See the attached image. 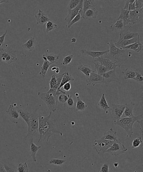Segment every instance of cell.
Segmentation results:
<instances>
[{
  "label": "cell",
  "mask_w": 143,
  "mask_h": 172,
  "mask_svg": "<svg viewBox=\"0 0 143 172\" xmlns=\"http://www.w3.org/2000/svg\"><path fill=\"white\" fill-rule=\"evenodd\" d=\"M125 107L124 110V116L125 117H134V114L133 111L134 107H135V104L133 102L128 103L125 104Z\"/></svg>",
  "instance_id": "obj_24"
},
{
  "label": "cell",
  "mask_w": 143,
  "mask_h": 172,
  "mask_svg": "<svg viewBox=\"0 0 143 172\" xmlns=\"http://www.w3.org/2000/svg\"><path fill=\"white\" fill-rule=\"evenodd\" d=\"M37 21V24L42 25L49 21L51 20L47 15L41 9L39 10V12L35 15Z\"/></svg>",
  "instance_id": "obj_20"
},
{
  "label": "cell",
  "mask_w": 143,
  "mask_h": 172,
  "mask_svg": "<svg viewBox=\"0 0 143 172\" xmlns=\"http://www.w3.org/2000/svg\"><path fill=\"white\" fill-rule=\"evenodd\" d=\"M143 114L132 117H124L121 118L119 120H115L114 124L115 126H119L123 128L125 130V133H127V136L131 137L132 135L134 134L133 131V126L135 123L138 120L143 118Z\"/></svg>",
  "instance_id": "obj_3"
},
{
  "label": "cell",
  "mask_w": 143,
  "mask_h": 172,
  "mask_svg": "<svg viewBox=\"0 0 143 172\" xmlns=\"http://www.w3.org/2000/svg\"><path fill=\"white\" fill-rule=\"evenodd\" d=\"M94 62L99 63L100 65L105 67L108 72L115 69L118 67L117 65L110 59L103 57V56L95 59Z\"/></svg>",
  "instance_id": "obj_13"
},
{
  "label": "cell",
  "mask_w": 143,
  "mask_h": 172,
  "mask_svg": "<svg viewBox=\"0 0 143 172\" xmlns=\"http://www.w3.org/2000/svg\"><path fill=\"white\" fill-rule=\"evenodd\" d=\"M101 139L109 141H116V142L119 141L118 140L116 131H115L112 128L109 129L107 132L104 133Z\"/></svg>",
  "instance_id": "obj_19"
},
{
  "label": "cell",
  "mask_w": 143,
  "mask_h": 172,
  "mask_svg": "<svg viewBox=\"0 0 143 172\" xmlns=\"http://www.w3.org/2000/svg\"><path fill=\"white\" fill-rule=\"evenodd\" d=\"M104 79V83L105 84L111 82L120 83L116 73V69L106 72L102 75Z\"/></svg>",
  "instance_id": "obj_14"
},
{
  "label": "cell",
  "mask_w": 143,
  "mask_h": 172,
  "mask_svg": "<svg viewBox=\"0 0 143 172\" xmlns=\"http://www.w3.org/2000/svg\"><path fill=\"white\" fill-rule=\"evenodd\" d=\"M80 2V1H79V0H71V1H70L69 4L68 5L67 10H72L76 8L78 6Z\"/></svg>",
  "instance_id": "obj_41"
},
{
  "label": "cell",
  "mask_w": 143,
  "mask_h": 172,
  "mask_svg": "<svg viewBox=\"0 0 143 172\" xmlns=\"http://www.w3.org/2000/svg\"><path fill=\"white\" fill-rule=\"evenodd\" d=\"M139 36H138V37L133 38V39H129V40H123L118 39L116 42L114 43V44L115 46L117 47L118 49H122V48L123 47L127 46L129 45L135 43L136 42L138 41V39H140Z\"/></svg>",
  "instance_id": "obj_17"
},
{
  "label": "cell",
  "mask_w": 143,
  "mask_h": 172,
  "mask_svg": "<svg viewBox=\"0 0 143 172\" xmlns=\"http://www.w3.org/2000/svg\"><path fill=\"white\" fill-rule=\"evenodd\" d=\"M136 69L134 70L133 69L128 68L124 70L122 72L123 75L124 79L125 80L129 79H134L136 76Z\"/></svg>",
  "instance_id": "obj_28"
},
{
  "label": "cell",
  "mask_w": 143,
  "mask_h": 172,
  "mask_svg": "<svg viewBox=\"0 0 143 172\" xmlns=\"http://www.w3.org/2000/svg\"><path fill=\"white\" fill-rule=\"evenodd\" d=\"M76 41H77V39L75 38H72V39H71L72 42H76Z\"/></svg>",
  "instance_id": "obj_59"
},
{
  "label": "cell",
  "mask_w": 143,
  "mask_h": 172,
  "mask_svg": "<svg viewBox=\"0 0 143 172\" xmlns=\"http://www.w3.org/2000/svg\"><path fill=\"white\" fill-rule=\"evenodd\" d=\"M124 25L123 22L122 20L120 19L117 20L116 22L113 25H112L110 27V29L112 31H113L115 29L118 30H122L123 29Z\"/></svg>",
  "instance_id": "obj_37"
},
{
  "label": "cell",
  "mask_w": 143,
  "mask_h": 172,
  "mask_svg": "<svg viewBox=\"0 0 143 172\" xmlns=\"http://www.w3.org/2000/svg\"><path fill=\"white\" fill-rule=\"evenodd\" d=\"M83 1L81 0L78 6L76 8H74V9L68 10V14L67 16L65 17V21L67 23L66 26H68L71 21L74 17H76V16H77L78 14H80L81 15V18H82L83 15Z\"/></svg>",
  "instance_id": "obj_9"
},
{
  "label": "cell",
  "mask_w": 143,
  "mask_h": 172,
  "mask_svg": "<svg viewBox=\"0 0 143 172\" xmlns=\"http://www.w3.org/2000/svg\"><path fill=\"white\" fill-rule=\"evenodd\" d=\"M129 13V11L125 10L122 8L121 11V14H120L119 16L118 17L117 20H118L120 19L122 20L123 22L124 26L129 25L130 24L128 20Z\"/></svg>",
  "instance_id": "obj_30"
},
{
  "label": "cell",
  "mask_w": 143,
  "mask_h": 172,
  "mask_svg": "<svg viewBox=\"0 0 143 172\" xmlns=\"http://www.w3.org/2000/svg\"><path fill=\"white\" fill-rule=\"evenodd\" d=\"M82 53L89 56L91 57L93 59H95L96 58L103 56L105 55L106 54L109 52V50L104 51H91V50H81Z\"/></svg>",
  "instance_id": "obj_18"
},
{
  "label": "cell",
  "mask_w": 143,
  "mask_h": 172,
  "mask_svg": "<svg viewBox=\"0 0 143 172\" xmlns=\"http://www.w3.org/2000/svg\"><path fill=\"white\" fill-rule=\"evenodd\" d=\"M143 49V46L142 44L140 42V39H138V41L136 42L135 43L129 45L127 46L123 47L122 49L123 50H134L135 52H139L142 51Z\"/></svg>",
  "instance_id": "obj_21"
},
{
  "label": "cell",
  "mask_w": 143,
  "mask_h": 172,
  "mask_svg": "<svg viewBox=\"0 0 143 172\" xmlns=\"http://www.w3.org/2000/svg\"><path fill=\"white\" fill-rule=\"evenodd\" d=\"M65 162H66L65 160L53 159L49 161V163L50 164H53L55 165H63Z\"/></svg>",
  "instance_id": "obj_45"
},
{
  "label": "cell",
  "mask_w": 143,
  "mask_h": 172,
  "mask_svg": "<svg viewBox=\"0 0 143 172\" xmlns=\"http://www.w3.org/2000/svg\"><path fill=\"white\" fill-rule=\"evenodd\" d=\"M17 170L18 172H29V168L27 163H21L18 165Z\"/></svg>",
  "instance_id": "obj_40"
},
{
  "label": "cell",
  "mask_w": 143,
  "mask_h": 172,
  "mask_svg": "<svg viewBox=\"0 0 143 172\" xmlns=\"http://www.w3.org/2000/svg\"><path fill=\"white\" fill-rule=\"evenodd\" d=\"M135 0H127L125 1V6L123 7V9L125 10H128L129 4L130 3H133L135 2Z\"/></svg>",
  "instance_id": "obj_52"
},
{
  "label": "cell",
  "mask_w": 143,
  "mask_h": 172,
  "mask_svg": "<svg viewBox=\"0 0 143 172\" xmlns=\"http://www.w3.org/2000/svg\"><path fill=\"white\" fill-rule=\"evenodd\" d=\"M100 172H109V166L107 163H105L102 165Z\"/></svg>",
  "instance_id": "obj_49"
},
{
  "label": "cell",
  "mask_w": 143,
  "mask_h": 172,
  "mask_svg": "<svg viewBox=\"0 0 143 172\" xmlns=\"http://www.w3.org/2000/svg\"><path fill=\"white\" fill-rule=\"evenodd\" d=\"M75 96H76V97H78V93H76L75 94Z\"/></svg>",
  "instance_id": "obj_62"
},
{
  "label": "cell",
  "mask_w": 143,
  "mask_h": 172,
  "mask_svg": "<svg viewBox=\"0 0 143 172\" xmlns=\"http://www.w3.org/2000/svg\"><path fill=\"white\" fill-rule=\"evenodd\" d=\"M70 97L69 93L68 92L67 95L66 94H62L58 95V101L62 103L65 104L67 102Z\"/></svg>",
  "instance_id": "obj_42"
},
{
  "label": "cell",
  "mask_w": 143,
  "mask_h": 172,
  "mask_svg": "<svg viewBox=\"0 0 143 172\" xmlns=\"http://www.w3.org/2000/svg\"><path fill=\"white\" fill-rule=\"evenodd\" d=\"M77 69L83 73L85 76V77L89 76L91 72L94 71L91 69V67L84 64L79 66L77 68Z\"/></svg>",
  "instance_id": "obj_33"
},
{
  "label": "cell",
  "mask_w": 143,
  "mask_h": 172,
  "mask_svg": "<svg viewBox=\"0 0 143 172\" xmlns=\"http://www.w3.org/2000/svg\"><path fill=\"white\" fill-rule=\"evenodd\" d=\"M128 150V149L125 147L124 144L118 141L114 142L111 147L107 150L106 153L113 156H117L125 153Z\"/></svg>",
  "instance_id": "obj_8"
},
{
  "label": "cell",
  "mask_w": 143,
  "mask_h": 172,
  "mask_svg": "<svg viewBox=\"0 0 143 172\" xmlns=\"http://www.w3.org/2000/svg\"><path fill=\"white\" fill-rule=\"evenodd\" d=\"M143 118H142L141 119H140V120H138V121H137V122H138V123L141 126V131H142V133L143 131Z\"/></svg>",
  "instance_id": "obj_55"
},
{
  "label": "cell",
  "mask_w": 143,
  "mask_h": 172,
  "mask_svg": "<svg viewBox=\"0 0 143 172\" xmlns=\"http://www.w3.org/2000/svg\"><path fill=\"white\" fill-rule=\"evenodd\" d=\"M115 142L116 141L99 139L95 140L93 146L98 155L100 157H103L105 153H106L107 150L110 148L113 143Z\"/></svg>",
  "instance_id": "obj_6"
},
{
  "label": "cell",
  "mask_w": 143,
  "mask_h": 172,
  "mask_svg": "<svg viewBox=\"0 0 143 172\" xmlns=\"http://www.w3.org/2000/svg\"><path fill=\"white\" fill-rule=\"evenodd\" d=\"M9 2V1L7 0H0V4H3V3H7Z\"/></svg>",
  "instance_id": "obj_57"
},
{
  "label": "cell",
  "mask_w": 143,
  "mask_h": 172,
  "mask_svg": "<svg viewBox=\"0 0 143 172\" xmlns=\"http://www.w3.org/2000/svg\"><path fill=\"white\" fill-rule=\"evenodd\" d=\"M81 19V15L80 14H78L77 16H76V17H74V18L71 21L69 25H68V26H67V27L69 29L73 25L77 22H79Z\"/></svg>",
  "instance_id": "obj_47"
},
{
  "label": "cell",
  "mask_w": 143,
  "mask_h": 172,
  "mask_svg": "<svg viewBox=\"0 0 143 172\" xmlns=\"http://www.w3.org/2000/svg\"><path fill=\"white\" fill-rule=\"evenodd\" d=\"M57 67H52V68H51V70H52V71H55Z\"/></svg>",
  "instance_id": "obj_61"
},
{
  "label": "cell",
  "mask_w": 143,
  "mask_h": 172,
  "mask_svg": "<svg viewBox=\"0 0 143 172\" xmlns=\"http://www.w3.org/2000/svg\"><path fill=\"white\" fill-rule=\"evenodd\" d=\"M63 74H64V75H63V78H62L61 84H60V86L57 90V91L60 90L61 89V88L66 83H69V82H70L71 81L75 80L72 76L69 74L68 72H65V73H64Z\"/></svg>",
  "instance_id": "obj_26"
},
{
  "label": "cell",
  "mask_w": 143,
  "mask_h": 172,
  "mask_svg": "<svg viewBox=\"0 0 143 172\" xmlns=\"http://www.w3.org/2000/svg\"><path fill=\"white\" fill-rule=\"evenodd\" d=\"M64 106H66L70 110L74 109L75 107V104L72 96H70L67 102L64 104Z\"/></svg>",
  "instance_id": "obj_39"
},
{
  "label": "cell",
  "mask_w": 143,
  "mask_h": 172,
  "mask_svg": "<svg viewBox=\"0 0 143 172\" xmlns=\"http://www.w3.org/2000/svg\"><path fill=\"white\" fill-rule=\"evenodd\" d=\"M139 36H140L139 33H134L127 29H125L121 31L120 33L119 38L118 39L123 40H129Z\"/></svg>",
  "instance_id": "obj_16"
},
{
  "label": "cell",
  "mask_w": 143,
  "mask_h": 172,
  "mask_svg": "<svg viewBox=\"0 0 143 172\" xmlns=\"http://www.w3.org/2000/svg\"><path fill=\"white\" fill-rule=\"evenodd\" d=\"M6 112L13 122L15 123H18L17 120L19 118V114L17 108H16L14 105H10L8 109L6 110Z\"/></svg>",
  "instance_id": "obj_15"
},
{
  "label": "cell",
  "mask_w": 143,
  "mask_h": 172,
  "mask_svg": "<svg viewBox=\"0 0 143 172\" xmlns=\"http://www.w3.org/2000/svg\"><path fill=\"white\" fill-rule=\"evenodd\" d=\"M17 60L16 51L12 48L0 49V61L11 64Z\"/></svg>",
  "instance_id": "obj_5"
},
{
  "label": "cell",
  "mask_w": 143,
  "mask_h": 172,
  "mask_svg": "<svg viewBox=\"0 0 143 172\" xmlns=\"http://www.w3.org/2000/svg\"><path fill=\"white\" fill-rule=\"evenodd\" d=\"M107 44L110 47V50L105 55L108 57L107 59L113 61L117 65L118 67L121 68L128 59L126 50L118 48L112 40L107 42Z\"/></svg>",
  "instance_id": "obj_2"
},
{
  "label": "cell",
  "mask_w": 143,
  "mask_h": 172,
  "mask_svg": "<svg viewBox=\"0 0 143 172\" xmlns=\"http://www.w3.org/2000/svg\"><path fill=\"white\" fill-rule=\"evenodd\" d=\"M43 56H44L46 58L48 61L50 62L51 65L57 63L59 59H60V56L52 54V53L45 54L43 55Z\"/></svg>",
  "instance_id": "obj_35"
},
{
  "label": "cell",
  "mask_w": 143,
  "mask_h": 172,
  "mask_svg": "<svg viewBox=\"0 0 143 172\" xmlns=\"http://www.w3.org/2000/svg\"><path fill=\"white\" fill-rule=\"evenodd\" d=\"M42 59L44 60V62L42 66L41 67V71L39 73V74L42 77H45L46 75L47 72L51 64L44 56H42Z\"/></svg>",
  "instance_id": "obj_29"
},
{
  "label": "cell",
  "mask_w": 143,
  "mask_h": 172,
  "mask_svg": "<svg viewBox=\"0 0 143 172\" xmlns=\"http://www.w3.org/2000/svg\"><path fill=\"white\" fill-rule=\"evenodd\" d=\"M133 79L139 83H142L143 82V74L140 72L139 70L136 69V76Z\"/></svg>",
  "instance_id": "obj_46"
},
{
  "label": "cell",
  "mask_w": 143,
  "mask_h": 172,
  "mask_svg": "<svg viewBox=\"0 0 143 172\" xmlns=\"http://www.w3.org/2000/svg\"><path fill=\"white\" fill-rule=\"evenodd\" d=\"M125 105H118L112 104L111 108L110 116L113 120H117L121 118L122 115L124 113Z\"/></svg>",
  "instance_id": "obj_10"
},
{
  "label": "cell",
  "mask_w": 143,
  "mask_h": 172,
  "mask_svg": "<svg viewBox=\"0 0 143 172\" xmlns=\"http://www.w3.org/2000/svg\"><path fill=\"white\" fill-rule=\"evenodd\" d=\"M55 73H56V74H58V73H59L60 72V69L58 67H57V69H56V70H55Z\"/></svg>",
  "instance_id": "obj_58"
},
{
  "label": "cell",
  "mask_w": 143,
  "mask_h": 172,
  "mask_svg": "<svg viewBox=\"0 0 143 172\" xmlns=\"http://www.w3.org/2000/svg\"><path fill=\"white\" fill-rule=\"evenodd\" d=\"M57 27V25L53 23L52 21H49L46 24V32L47 33L51 32Z\"/></svg>",
  "instance_id": "obj_38"
},
{
  "label": "cell",
  "mask_w": 143,
  "mask_h": 172,
  "mask_svg": "<svg viewBox=\"0 0 143 172\" xmlns=\"http://www.w3.org/2000/svg\"><path fill=\"white\" fill-rule=\"evenodd\" d=\"M36 44L35 39L33 37H31L29 40L22 45L23 49L29 51H32L35 49Z\"/></svg>",
  "instance_id": "obj_25"
},
{
  "label": "cell",
  "mask_w": 143,
  "mask_h": 172,
  "mask_svg": "<svg viewBox=\"0 0 143 172\" xmlns=\"http://www.w3.org/2000/svg\"><path fill=\"white\" fill-rule=\"evenodd\" d=\"M31 116L30 124L28 127V132L25 138L26 139L29 137H33L35 135L39 133V116L36 111L31 113Z\"/></svg>",
  "instance_id": "obj_7"
},
{
  "label": "cell",
  "mask_w": 143,
  "mask_h": 172,
  "mask_svg": "<svg viewBox=\"0 0 143 172\" xmlns=\"http://www.w3.org/2000/svg\"><path fill=\"white\" fill-rule=\"evenodd\" d=\"M114 166L115 168H117L118 166V163H114Z\"/></svg>",
  "instance_id": "obj_60"
},
{
  "label": "cell",
  "mask_w": 143,
  "mask_h": 172,
  "mask_svg": "<svg viewBox=\"0 0 143 172\" xmlns=\"http://www.w3.org/2000/svg\"><path fill=\"white\" fill-rule=\"evenodd\" d=\"M71 87H72V86H71L70 82L66 83L63 86V89L67 92H68L71 89Z\"/></svg>",
  "instance_id": "obj_51"
},
{
  "label": "cell",
  "mask_w": 143,
  "mask_h": 172,
  "mask_svg": "<svg viewBox=\"0 0 143 172\" xmlns=\"http://www.w3.org/2000/svg\"><path fill=\"white\" fill-rule=\"evenodd\" d=\"M95 7L96 3L94 0H84L83 2V15L88 10L95 8Z\"/></svg>",
  "instance_id": "obj_27"
},
{
  "label": "cell",
  "mask_w": 143,
  "mask_h": 172,
  "mask_svg": "<svg viewBox=\"0 0 143 172\" xmlns=\"http://www.w3.org/2000/svg\"><path fill=\"white\" fill-rule=\"evenodd\" d=\"M17 109L19 115L25 121L28 127L30 124V120H31V113L28 112L24 111L18 108H17Z\"/></svg>",
  "instance_id": "obj_31"
},
{
  "label": "cell",
  "mask_w": 143,
  "mask_h": 172,
  "mask_svg": "<svg viewBox=\"0 0 143 172\" xmlns=\"http://www.w3.org/2000/svg\"><path fill=\"white\" fill-rule=\"evenodd\" d=\"M143 8L140 9H136L135 11H129L128 20L129 23L133 25L138 23L143 20Z\"/></svg>",
  "instance_id": "obj_12"
},
{
  "label": "cell",
  "mask_w": 143,
  "mask_h": 172,
  "mask_svg": "<svg viewBox=\"0 0 143 172\" xmlns=\"http://www.w3.org/2000/svg\"><path fill=\"white\" fill-rule=\"evenodd\" d=\"M0 172H7L4 168V165L0 164Z\"/></svg>",
  "instance_id": "obj_56"
},
{
  "label": "cell",
  "mask_w": 143,
  "mask_h": 172,
  "mask_svg": "<svg viewBox=\"0 0 143 172\" xmlns=\"http://www.w3.org/2000/svg\"><path fill=\"white\" fill-rule=\"evenodd\" d=\"M135 6L136 9H140L143 8V1L142 0H136Z\"/></svg>",
  "instance_id": "obj_48"
},
{
  "label": "cell",
  "mask_w": 143,
  "mask_h": 172,
  "mask_svg": "<svg viewBox=\"0 0 143 172\" xmlns=\"http://www.w3.org/2000/svg\"><path fill=\"white\" fill-rule=\"evenodd\" d=\"M98 106L105 111H106L110 109V106L108 105L106 99L105 94H102L101 98L98 103Z\"/></svg>",
  "instance_id": "obj_34"
},
{
  "label": "cell",
  "mask_w": 143,
  "mask_h": 172,
  "mask_svg": "<svg viewBox=\"0 0 143 172\" xmlns=\"http://www.w3.org/2000/svg\"><path fill=\"white\" fill-rule=\"evenodd\" d=\"M41 147L40 146H37L33 142V137L30 138V152L31 156L33 160L35 162H37L36 154L39 149Z\"/></svg>",
  "instance_id": "obj_22"
},
{
  "label": "cell",
  "mask_w": 143,
  "mask_h": 172,
  "mask_svg": "<svg viewBox=\"0 0 143 172\" xmlns=\"http://www.w3.org/2000/svg\"><path fill=\"white\" fill-rule=\"evenodd\" d=\"M85 80L87 86H95L97 84L104 83L102 76L96 74L95 71L91 72L88 77H85Z\"/></svg>",
  "instance_id": "obj_11"
},
{
  "label": "cell",
  "mask_w": 143,
  "mask_h": 172,
  "mask_svg": "<svg viewBox=\"0 0 143 172\" xmlns=\"http://www.w3.org/2000/svg\"><path fill=\"white\" fill-rule=\"evenodd\" d=\"M77 102L75 107L76 111H83L87 109L88 106L79 97H77Z\"/></svg>",
  "instance_id": "obj_32"
},
{
  "label": "cell",
  "mask_w": 143,
  "mask_h": 172,
  "mask_svg": "<svg viewBox=\"0 0 143 172\" xmlns=\"http://www.w3.org/2000/svg\"><path fill=\"white\" fill-rule=\"evenodd\" d=\"M142 143V141L141 138V137H138L135 138L133 140L131 147L132 148L138 147Z\"/></svg>",
  "instance_id": "obj_44"
},
{
  "label": "cell",
  "mask_w": 143,
  "mask_h": 172,
  "mask_svg": "<svg viewBox=\"0 0 143 172\" xmlns=\"http://www.w3.org/2000/svg\"><path fill=\"white\" fill-rule=\"evenodd\" d=\"M8 30H6V31L2 36L0 37V47L2 46V45L4 44L5 36H6V33H7Z\"/></svg>",
  "instance_id": "obj_53"
},
{
  "label": "cell",
  "mask_w": 143,
  "mask_h": 172,
  "mask_svg": "<svg viewBox=\"0 0 143 172\" xmlns=\"http://www.w3.org/2000/svg\"><path fill=\"white\" fill-rule=\"evenodd\" d=\"M4 165V168H5V170L7 172H18V171H16L15 170V169L10 167L6 164H3Z\"/></svg>",
  "instance_id": "obj_50"
},
{
  "label": "cell",
  "mask_w": 143,
  "mask_h": 172,
  "mask_svg": "<svg viewBox=\"0 0 143 172\" xmlns=\"http://www.w3.org/2000/svg\"><path fill=\"white\" fill-rule=\"evenodd\" d=\"M93 63L94 64L95 69L97 70V73H98L97 74H98V75L102 76L106 72H108L106 68L103 66L99 64L97 62H93Z\"/></svg>",
  "instance_id": "obj_36"
},
{
  "label": "cell",
  "mask_w": 143,
  "mask_h": 172,
  "mask_svg": "<svg viewBox=\"0 0 143 172\" xmlns=\"http://www.w3.org/2000/svg\"><path fill=\"white\" fill-rule=\"evenodd\" d=\"M73 57H74V55L70 54L68 55L65 57H64L63 59V62L62 63V65L64 66L67 65L71 63V61L72 60Z\"/></svg>",
  "instance_id": "obj_43"
},
{
  "label": "cell",
  "mask_w": 143,
  "mask_h": 172,
  "mask_svg": "<svg viewBox=\"0 0 143 172\" xmlns=\"http://www.w3.org/2000/svg\"><path fill=\"white\" fill-rule=\"evenodd\" d=\"M98 16V12L96 8L88 10L84 13L82 18L85 19H96Z\"/></svg>",
  "instance_id": "obj_23"
},
{
  "label": "cell",
  "mask_w": 143,
  "mask_h": 172,
  "mask_svg": "<svg viewBox=\"0 0 143 172\" xmlns=\"http://www.w3.org/2000/svg\"><path fill=\"white\" fill-rule=\"evenodd\" d=\"M38 96L40 99L45 103L48 109L51 112H54L57 108L58 100L51 93H43L40 92L38 93Z\"/></svg>",
  "instance_id": "obj_4"
},
{
  "label": "cell",
  "mask_w": 143,
  "mask_h": 172,
  "mask_svg": "<svg viewBox=\"0 0 143 172\" xmlns=\"http://www.w3.org/2000/svg\"><path fill=\"white\" fill-rule=\"evenodd\" d=\"M136 10V6H135V1L134 3H130L129 4L128 9L129 11H135Z\"/></svg>",
  "instance_id": "obj_54"
},
{
  "label": "cell",
  "mask_w": 143,
  "mask_h": 172,
  "mask_svg": "<svg viewBox=\"0 0 143 172\" xmlns=\"http://www.w3.org/2000/svg\"><path fill=\"white\" fill-rule=\"evenodd\" d=\"M51 112L47 116L39 117V142L41 141L48 142L50 138L55 133L62 134L61 131L56 130L55 124L51 120Z\"/></svg>",
  "instance_id": "obj_1"
}]
</instances>
